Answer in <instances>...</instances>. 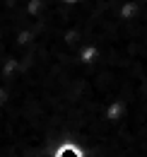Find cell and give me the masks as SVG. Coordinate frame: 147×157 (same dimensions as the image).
Segmentation results:
<instances>
[{
  "mask_svg": "<svg viewBox=\"0 0 147 157\" xmlns=\"http://www.w3.org/2000/svg\"><path fill=\"white\" fill-rule=\"evenodd\" d=\"M55 157H82V152H80V147H75L73 143H68V145H63V147L58 150Z\"/></svg>",
  "mask_w": 147,
  "mask_h": 157,
  "instance_id": "1",
  "label": "cell"
},
{
  "mask_svg": "<svg viewBox=\"0 0 147 157\" xmlns=\"http://www.w3.org/2000/svg\"><path fill=\"white\" fill-rule=\"evenodd\" d=\"M0 101H2V92H0Z\"/></svg>",
  "mask_w": 147,
  "mask_h": 157,
  "instance_id": "2",
  "label": "cell"
}]
</instances>
